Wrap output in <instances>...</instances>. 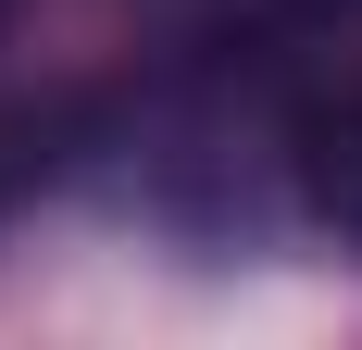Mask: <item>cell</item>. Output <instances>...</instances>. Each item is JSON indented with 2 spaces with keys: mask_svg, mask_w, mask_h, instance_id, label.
Segmentation results:
<instances>
[{
  "mask_svg": "<svg viewBox=\"0 0 362 350\" xmlns=\"http://www.w3.org/2000/svg\"><path fill=\"white\" fill-rule=\"evenodd\" d=\"M288 163H300V201L337 250H362V75H337L325 101H300L288 125Z\"/></svg>",
  "mask_w": 362,
  "mask_h": 350,
  "instance_id": "obj_1",
  "label": "cell"
},
{
  "mask_svg": "<svg viewBox=\"0 0 362 350\" xmlns=\"http://www.w3.org/2000/svg\"><path fill=\"white\" fill-rule=\"evenodd\" d=\"M262 26H275V38H350L362 0H262Z\"/></svg>",
  "mask_w": 362,
  "mask_h": 350,
  "instance_id": "obj_2",
  "label": "cell"
},
{
  "mask_svg": "<svg viewBox=\"0 0 362 350\" xmlns=\"http://www.w3.org/2000/svg\"><path fill=\"white\" fill-rule=\"evenodd\" d=\"M0 201H13V163H0Z\"/></svg>",
  "mask_w": 362,
  "mask_h": 350,
  "instance_id": "obj_3",
  "label": "cell"
},
{
  "mask_svg": "<svg viewBox=\"0 0 362 350\" xmlns=\"http://www.w3.org/2000/svg\"><path fill=\"white\" fill-rule=\"evenodd\" d=\"M0 26H13V0H0Z\"/></svg>",
  "mask_w": 362,
  "mask_h": 350,
  "instance_id": "obj_4",
  "label": "cell"
}]
</instances>
